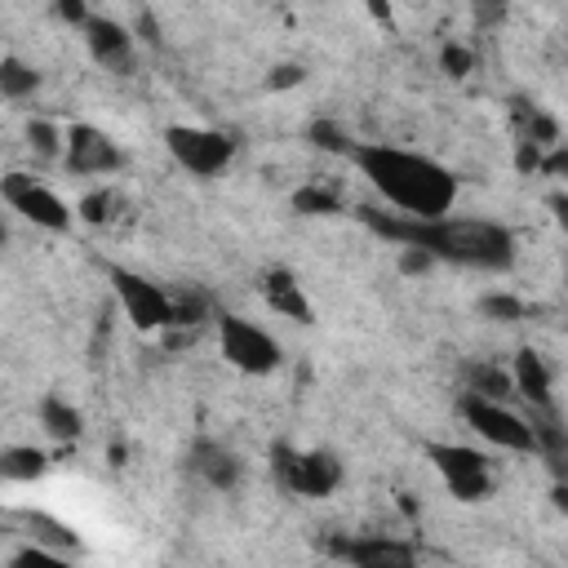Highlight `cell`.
<instances>
[{
	"label": "cell",
	"mask_w": 568,
	"mask_h": 568,
	"mask_svg": "<svg viewBox=\"0 0 568 568\" xmlns=\"http://www.w3.org/2000/svg\"><path fill=\"white\" fill-rule=\"evenodd\" d=\"M311 142H315L320 151H333V155H346V151H351V138H346L333 120H315V124H311Z\"/></svg>",
	"instance_id": "484cf974"
},
{
	"label": "cell",
	"mask_w": 568,
	"mask_h": 568,
	"mask_svg": "<svg viewBox=\"0 0 568 568\" xmlns=\"http://www.w3.org/2000/svg\"><path fill=\"white\" fill-rule=\"evenodd\" d=\"M191 470L209 484V488H217V493H231L235 484H240V457L226 448V444H217V439H195L191 444Z\"/></svg>",
	"instance_id": "4fadbf2b"
},
{
	"label": "cell",
	"mask_w": 568,
	"mask_h": 568,
	"mask_svg": "<svg viewBox=\"0 0 568 568\" xmlns=\"http://www.w3.org/2000/svg\"><path fill=\"white\" fill-rule=\"evenodd\" d=\"M62 164H67L71 173H80V178H102V173H115V169L124 164V155H120V146H115L102 129H93V124H71V129L62 133Z\"/></svg>",
	"instance_id": "30bf717a"
},
{
	"label": "cell",
	"mask_w": 568,
	"mask_h": 568,
	"mask_svg": "<svg viewBox=\"0 0 568 568\" xmlns=\"http://www.w3.org/2000/svg\"><path fill=\"white\" fill-rule=\"evenodd\" d=\"M439 67L453 75V80H462V75H470L475 71V53L466 49V44H457V40H448L444 49H439Z\"/></svg>",
	"instance_id": "d4e9b609"
},
{
	"label": "cell",
	"mask_w": 568,
	"mask_h": 568,
	"mask_svg": "<svg viewBox=\"0 0 568 568\" xmlns=\"http://www.w3.org/2000/svg\"><path fill=\"white\" fill-rule=\"evenodd\" d=\"M475 4H497V9H501V0H475Z\"/></svg>",
	"instance_id": "d6a6232c"
},
{
	"label": "cell",
	"mask_w": 568,
	"mask_h": 568,
	"mask_svg": "<svg viewBox=\"0 0 568 568\" xmlns=\"http://www.w3.org/2000/svg\"><path fill=\"white\" fill-rule=\"evenodd\" d=\"M364 226L390 244H417L435 262L466 266V271H488L501 275L515 266V235L501 222L488 217H404V213H377L359 209Z\"/></svg>",
	"instance_id": "6da1fadb"
},
{
	"label": "cell",
	"mask_w": 568,
	"mask_h": 568,
	"mask_svg": "<svg viewBox=\"0 0 568 568\" xmlns=\"http://www.w3.org/2000/svg\"><path fill=\"white\" fill-rule=\"evenodd\" d=\"M27 146L40 160H62V129L53 120H31L27 124Z\"/></svg>",
	"instance_id": "603a6c76"
},
{
	"label": "cell",
	"mask_w": 568,
	"mask_h": 568,
	"mask_svg": "<svg viewBox=\"0 0 568 568\" xmlns=\"http://www.w3.org/2000/svg\"><path fill=\"white\" fill-rule=\"evenodd\" d=\"M426 462L439 470L444 488L457 501H484L493 493V462L488 453L470 448V444H448V439H430L426 444Z\"/></svg>",
	"instance_id": "5b68a950"
},
{
	"label": "cell",
	"mask_w": 568,
	"mask_h": 568,
	"mask_svg": "<svg viewBox=\"0 0 568 568\" xmlns=\"http://www.w3.org/2000/svg\"><path fill=\"white\" fill-rule=\"evenodd\" d=\"M368 9H373L377 22H390V4H386V0H368Z\"/></svg>",
	"instance_id": "4dcf8cb0"
},
{
	"label": "cell",
	"mask_w": 568,
	"mask_h": 568,
	"mask_svg": "<svg viewBox=\"0 0 568 568\" xmlns=\"http://www.w3.org/2000/svg\"><path fill=\"white\" fill-rule=\"evenodd\" d=\"M302 80H306V67L302 62H275L271 75H266V89L280 93V89H297Z\"/></svg>",
	"instance_id": "4316f807"
},
{
	"label": "cell",
	"mask_w": 568,
	"mask_h": 568,
	"mask_svg": "<svg viewBox=\"0 0 568 568\" xmlns=\"http://www.w3.org/2000/svg\"><path fill=\"white\" fill-rule=\"evenodd\" d=\"M49 470V453L36 444H9L0 448V479L9 484H36Z\"/></svg>",
	"instance_id": "e0dca14e"
},
{
	"label": "cell",
	"mask_w": 568,
	"mask_h": 568,
	"mask_svg": "<svg viewBox=\"0 0 568 568\" xmlns=\"http://www.w3.org/2000/svg\"><path fill=\"white\" fill-rule=\"evenodd\" d=\"M271 470H275V484L297 493V497H328L342 484V462L328 448L297 453L288 444H275L271 448Z\"/></svg>",
	"instance_id": "8992f818"
},
{
	"label": "cell",
	"mask_w": 568,
	"mask_h": 568,
	"mask_svg": "<svg viewBox=\"0 0 568 568\" xmlns=\"http://www.w3.org/2000/svg\"><path fill=\"white\" fill-rule=\"evenodd\" d=\"M0 200H4L22 222H31V226H40V231H53V235L71 231V222H75V213L67 209V200H62L53 186H44L36 173H22V169H13V173L0 178Z\"/></svg>",
	"instance_id": "52a82bcc"
},
{
	"label": "cell",
	"mask_w": 568,
	"mask_h": 568,
	"mask_svg": "<svg viewBox=\"0 0 568 568\" xmlns=\"http://www.w3.org/2000/svg\"><path fill=\"white\" fill-rule=\"evenodd\" d=\"M435 266V257L426 253V248H417V244H399V271L404 275H426Z\"/></svg>",
	"instance_id": "83f0119b"
},
{
	"label": "cell",
	"mask_w": 568,
	"mask_h": 568,
	"mask_svg": "<svg viewBox=\"0 0 568 568\" xmlns=\"http://www.w3.org/2000/svg\"><path fill=\"white\" fill-rule=\"evenodd\" d=\"M262 297H266V306L275 315L293 320V324H311L315 320V311H311V302H306V293H302V284H297V275L288 266H271L262 275Z\"/></svg>",
	"instance_id": "5bb4252c"
},
{
	"label": "cell",
	"mask_w": 568,
	"mask_h": 568,
	"mask_svg": "<svg viewBox=\"0 0 568 568\" xmlns=\"http://www.w3.org/2000/svg\"><path fill=\"white\" fill-rule=\"evenodd\" d=\"M36 417H40L44 435H49V439H58V444H75V439L84 435V413H80L71 399L53 395V390H49V395H40Z\"/></svg>",
	"instance_id": "2e32d148"
},
{
	"label": "cell",
	"mask_w": 568,
	"mask_h": 568,
	"mask_svg": "<svg viewBox=\"0 0 568 568\" xmlns=\"http://www.w3.org/2000/svg\"><path fill=\"white\" fill-rule=\"evenodd\" d=\"M106 280H111V293L124 311V320L138 328V333H160L169 320H173V293H164L155 280L129 271V266H106Z\"/></svg>",
	"instance_id": "9c48e42d"
},
{
	"label": "cell",
	"mask_w": 568,
	"mask_h": 568,
	"mask_svg": "<svg viewBox=\"0 0 568 568\" xmlns=\"http://www.w3.org/2000/svg\"><path fill=\"white\" fill-rule=\"evenodd\" d=\"M457 413L466 417V426H470L484 444L506 448V453H537V439H532L528 417H519L515 408H506V399H484V395H475V390H462Z\"/></svg>",
	"instance_id": "277c9868"
},
{
	"label": "cell",
	"mask_w": 568,
	"mask_h": 568,
	"mask_svg": "<svg viewBox=\"0 0 568 568\" xmlns=\"http://www.w3.org/2000/svg\"><path fill=\"white\" fill-rule=\"evenodd\" d=\"M510 390H519L532 408H546V404H555L550 399V390H555V377H550V364L532 351V346H524V351H515V368H510Z\"/></svg>",
	"instance_id": "9a60e30c"
},
{
	"label": "cell",
	"mask_w": 568,
	"mask_h": 568,
	"mask_svg": "<svg viewBox=\"0 0 568 568\" xmlns=\"http://www.w3.org/2000/svg\"><path fill=\"white\" fill-rule=\"evenodd\" d=\"M333 555H342L346 564H359V568H408L417 559V550L408 541H395V537H351V541H333Z\"/></svg>",
	"instance_id": "7c38bea8"
},
{
	"label": "cell",
	"mask_w": 568,
	"mask_h": 568,
	"mask_svg": "<svg viewBox=\"0 0 568 568\" xmlns=\"http://www.w3.org/2000/svg\"><path fill=\"white\" fill-rule=\"evenodd\" d=\"M164 151L195 178H217L235 160V138L209 124H169L164 129Z\"/></svg>",
	"instance_id": "ba28073f"
},
{
	"label": "cell",
	"mask_w": 568,
	"mask_h": 568,
	"mask_svg": "<svg viewBox=\"0 0 568 568\" xmlns=\"http://www.w3.org/2000/svg\"><path fill=\"white\" fill-rule=\"evenodd\" d=\"M342 209V200L333 195V191H324V186H297L293 191V213H302V217H333Z\"/></svg>",
	"instance_id": "44dd1931"
},
{
	"label": "cell",
	"mask_w": 568,
	"mask_h": 568,
	"mask_svg": "<svg viewBox=\"0 0 568 568\" xmlns=\"http://www.w3.org/2000/svg\"><path fill=\"white\" fill-rule=\"evenodd\" d=\"M479 311H484L488 320H501V324L524 320V302L510 297V293H484V297H479Z\"/></svg>",
	"instance_id": "cb8c5ba5"
},
{
	"label": "cell",
	"mask_w": 568,
	"mask_h": 568,
	"mask_svg": "<svg viewBox=\"0 0 568 568\" xmlns=\"http://www.w3.org/2000/svg\"><path fill=\"white\" fill-rule=\"evenodd\" d=\"M9 244V226H4V217H0V248Z\"/></svg>",
	"instance_id": "1f68e13d"
},
{
	"label": "cell",
	"mask_w": 568,
	"mask_h": 568,
	"mask_svg": "<svg viewBox=\"0 0 568 568\" xmlns=\"http://www.w3.org/2000/svg\"><path fill=\"white\" fill-rule=\"evenodd\" d=\"M36 89H40V71L31 62H22L18 53H4L0 58V98L27 102V98H36Z\"/></svg>",
	"instance_id": "ac0fdd59"
},
{
	"label": "cell",
	"mask_w": 568,
	"mask_h": 568,
	"mask_svg": "<svg viewBox=\"0 0 568 568\" xmlns=\"http://www.w3.org/2000/svg\"><path fill=\"white\" fill-rule=\"evenodd\" d=\"M53 9H58L62 22H75V27H84V18H89V4L84 0H53Z\"/></svg>",
	"instance_id": "f546056e"
},
{
	"label": "cell",
	"mask_w": 568,
	"mask_h": 568,
	"mask_svg": "<svg viewBox=\"0 0 568 568\" xmlns=\"http://www.w3.org/2000/svg\"><path fill=\"white\" fill-rule=\"evenodd\" d=\"M346 155L359 178L404 217H444L457 200V173L435 155L395 142H351Z\"/></svg>",
	"instance_id": "7a4b0ae2"
},
{
	"label": "cell",
	"mask_w": 568,
	"mask_h": 568,
	"mask_svg": "<svg viewBox=\"0 0 568 568\" xmlns=\"http://www.w3.org/2000/svg\"><path fill=\"white\" fill-rule=\"evenodd\" d=\"M515 169H519V173H537V169H541V146L519 142V151H515Z\"/></svg>",
	"instance_id": "f1b7e54d"
},
{
	"label": "cell",
	"mask_w": 568,
	"mask_h": 568,
	"mask_svg": "<svg viewBox=\"0 0 568 568\" xmlns=\"http://www.w3.org/2000/svg\"><path fill=\"white\" fill-rule=\"evenodd\" d=\"M22 524L31 528V537H36L40 546H49V550H58V555L80 550V537H75L67 524H58V519H49V515H40V510H27Z\"/></svg>",
	"instance_id": "d6986e66"
},
{
	"label": "cell",
	"mask_w": 568,
	"mask_h": 568,
	"mask_svg": "<svg viewBox=\"0 0 568 568\" xmlns=\"http://www.w3.org/2000/svg\"><path fill=\"white\" fill-rule=\"evenodd\" d=\"M213 324H217V351H222V359L231 368H240L248 377H266V373H275L284 364L280 342L262 324H253V320H244L235 311H217Z\"/></svg>",
	"instance_id": "3957f363"
},
{
	"label": "cell",
	"mask_w": 568,
	"mask_h": 568,
	"mask_svg": "<svg viewBox=\"0 0 568 568\" xmlns=\"http://www.w3.org/2000/svg\"><path fill=\"white\" fill-rule=\"evenodd\" d=\"M80 31H84V44H89L93 62H102L106 71H129V62H133V36L115 18L89 13Z\"/></svg>",
	"instance_id": "8fae6325"
},
{
	"label": "cell",
	"mask_w": 568,
	"mask_h": 568,
	"mask_svg": "<svg viewBox=\"0 0 568 568\" xmlns=\"http://www.w3.org/2000/svg\"><path fill=\"white\" fill-rule=\"evenodd\" d=\"M466 390L484 395V399H506L510 395V373L497 364H470L466 368Z\"/></svg>",
	"instance_id": "ffe728a7"
},
{
	"label": "cell",
	"mask_w": 568,
	"mask_h": 568,
	"mask_svg": "<svg viewBox=\"0 0 568 568\" xmlns=\"http://www.w3.org/2000/svg\"><path fill=\"white\" fill-rule=\"evenodd\" d=\"M115 191H106V186H98V191H89V195H80V204H75V217L84 222V226H106L111 217H115Z\"/></svg>",
	"instance_id": "7402d4cb"
}]
</instances>
